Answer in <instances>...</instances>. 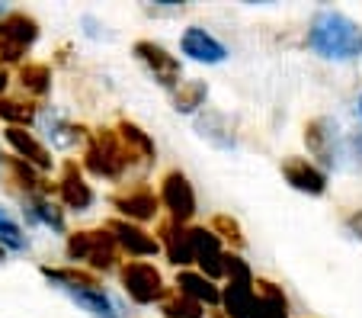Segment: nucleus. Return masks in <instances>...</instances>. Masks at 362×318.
Returning a JSON list of instances; mask_svg holds the SVG:
<instances>
[{
    "mask_svg": "<svg viewBox=\"0 0 362 318\" xmlns=\"http://www.w3.org/2000/svg\"><path fill=\"white\" fill-rule=\"evenodd\" d=\"M35 125L45 132V142L55 148V152H74V148H83L87 145V135H90L87 125L71 123V119L64 116L62 110H55V106H42Z\"/></svg>",
    "mask_w": 362,
    "mask_h": 318,
    "instance_id": "obj_11",
    "label": "nucleus"
},
{
    "mask_svg": "<svg viewBox=\"0 0 362 318\" xmlns=\"http://www.w3.org/2000/svg\"><path fill=\"white\" fill-rule=\"evenodd\" d=\"M160 315L164 318H205V309L192 299L180 296L177 290H170L164 299H160Z\"/></svg>",
    "mask_w": 362,
    "mask_h": 318,
    "instance_id": "obj_31",
    "label": "nucleus"
},
{
    "mask_svg": "<svg viewBox=\"0 0 362 318\" xmlns=\"http://www.w3.org/2000/svg\"><path fill=\"white\" fill-rule=\"evenodd\" d=\"M173 290L180 293V296L192 299V302H199L205 309H218L221 305V286L215 283V280L202 277L199 270H177V283H173Z\"/></svg>",
    "mask_w": 362,
    "mask_h": 318,
    "instance_id": "obj_22",
    "label": "nucleus"
},
{
    "mask_svg": "<svg viewBox=\"0 0 362 318\" xmlns=\"http://www.w3.org/2000/svg\"><path fill=\"white\" fill-rule=\"evenodd\" d=\"M180 52H183L189 62H199V64H221L228 58L225 42L215 39V35L202 26L183 29V35H180Z\"/></svg>",
    "mask_w": 362,
    "mask_h": 318,
    "instance_id": "obj_17",
    "label": "nucleus"
},
{
    "mask_svg": "<svg viewBox=\"0 0 362 318\" xmlns=\"http://www.w3.org/2000/svg\"><path fill=\"white\" fill-rule=\"evenodd\" d=\"M39 273L48 280V283L55 286V290H62L64 296L74 290H90V286H103V280L96 277V273H90V270L83 267H71V263H64V267H52V263H42Z\"/></svg>",
    "mask_w": 362,
    "mask_h": 318,
    "instance_id": "obj_23",
    "label": "nucleus"
},
{
    "mask_svg": "<svg viewBox=\"0 0 362 318\" xmlns=\"http://www.w3.org/2000/svg\"><path fill=\"white\" fill-rule=\"evenodd\" d=\"M209 318H228V315H225V312H221V309H215V312H212V315H209Z\"/></svg>",
    "mask_w": 362,
    "mask_h": 318,
    "instance_id": "obj_36",
    "label": "nucleus"
},
{
    "mask_svg": "<svg viewBox=\"0 0 362 318\" xmlns=\"http://www.w3.org/2000/svg\"><path fill=\"white\" fill-rule=\"evenodd\" d=\"M39 119V103L29 97H0V123L7 129H33Z\"/></svg>",
    "mask_w": 362,
    "mask_h": 318,
    "instance_id": "obj_27",
    "label": "nucleus"
},
{
    "mask_svg": "<svg viewBox=\"0 0 362 318\" xmlns=\"http://www.w3.org/2000/svg\"><path fill=\"white\" fill-rule=\"evenodd\" d=\"M4 142H7V148L13 152V158L26 161V164L35 167V171L48 174L52 167H55V158H52L48 145L35 135V132H29V129H4Z\"/></svg>",
    "mask_w": 362,
    "mask_h": 318,
    "instance_id": "obj_15",
    "label": "nucleus"
},
{
    "mask_svg": "<svg viewBox=\"0 0 362 318\" xmlns=\"http://www.w3.org/2000/svg\"><path fill=\"white\" fill-rule=\"evenodd\" d=\"M55 196L64 212H68V209L71 212H87L96 203L93 187H90L87 174L81 171L77 161H64L62 164V174H58V180H55Z\"/></svg>",
    "mask_w": 362,
    "mask_h": 318,
    "instance_id": "obj_12",
    "label": "nucleus"
},
{
    "mask_svg": "<svg viewBox=\"0 0 362 318\" xmlns=\"http://www.w3.org/2000/svg\"><path fill=\"white\" fill-rule=\"evenodd\" d=\"M308 49L324 62L362 58V26L343 10H317L308 26Z\"/></svg>",
    "mask_w": 362,
    "mask_h": 318,
    "instance_id": "obj_1",
    "label": "nucleus"
},
{
    "mask_svg": "<svg viewBox=\"0 0 362 318\" xmlns=\"http://www.w3.org/2000/svg\"><path fill=\"white\" fill-rule=\"evenodd\" d=\"M253 290L263 302V315L267 318H292L288 315V299L282 293V286L269 283V280H253Z\"/></svg>",
    "mask_w": 362,
    "mask_h": 318,
    "instance_id": "obj_29",
    "label": "nucleus"
},
{
    "mask_svg": "<svg viewBox=\"0 0 362 318\" xmlns=\"http://www.w3.org/2000/svg\"><path fill=\"white\" fill-rule=\"evenodd\" d=\"M158 203L160 209L167 212V219L173 222H189L199 209V200H196V190H192L189 177L183 171H167L160 177V187H158Z\"/></svg>",
    "mask_w": 362,
    "mask_h": 318,
    "instance_id": "obj_9",
    "label": "nucleus"
},
{
    "mask_svg": "<svg viewBox=\"0 0 362 318\" xmlns=\"http://www.w3.org/2000/svg\"><path fill=\"white\" fill-rule=\"evenodd\" d=\"M132 52H135V58L144 64V68H148V74L154 77V81H158L164 90H170V93H173V90L183 84V64H180V58L170 55L160 42L138 39Z\"/></svg>",
    "mask_w": 362,
    "mask_h": 318,
    "instance_id": "obj_10",
    "label": "nucleus"
},
{
    "mask_svg": "<svg viewBox=\"0 0 362 318\" xmlns=\"http://www.w3.org/2000/svg\"><path fill=\"white\" fill-rule=\"evenodd\" d=\"M305 145L317 167L343 164V132L330 116H315L311 123H305Z\"/></svg>",
    "mask_w": 362,
    "mask_h": 318,
    "instance_id": "obj_8",
    "label": "nucleus"
},
{
    "mask_svg": "<svg viewBox=\"0 0 362 318\" xmlns=\"http://www.w3.org/2000/svg\"><path fill=\"white\" fill-rule=\"evenodd\" d=\"M39 42V20L23 10H10L7 16H0V64H16L29 62V52Z\"/></svg>",
    "mask_w": 362,
    "mask_h": 318,
    "instance_id": "obj_4",
    "label": "nucleus"
},
{
    "mask_svg": "<svg viewBox=\"0 0 362 318\" xmlns=\"http://www.w3.org/2000/svg\"><path fill=\"white\" fill-rule=\"evenodd\" d=\"M158 244L164 251V257L173 263L177 270H189L192 263V244H189V225L173 219H160L158 222Z\"/></svg>",
    "mask_w": 362,
    "mask_h": 318,
    "instance_id": "obj_19",
    "label": "nucleus"
},
{
    "mask_svg": "<svg viewBox=\"0 0 362 318\" xmlns=\"http://www.w3.org/2000/svg\"><path fill=\"white\" fill-rule=\"evenodd\" d=\"M119 286L135 305H160V299L170 293L160 270L151 261H122L119 263Z\"/></svg>",
    "mask_w": 362,
    "mask_h": 318,
    "instance_id": "obj_5",
    "label": "nucleus"
},
{
    "mask_svg": "<svg viewBox=\"0 0 362 318\" xmlns=\"http://www.w3.org/2000/svg\"><path fill=\"white\" fill-rule=\"evenodd\" d=\"M81 171L96 180H112V183H122L135 171V164H132L129 152H125L122 139L116 135L112 125H100V129H93L87 135Z\"/></svg>",
    "mask_w": 362,
    "mask_h": 318,
    "instance_id": "obj_2",
    "label": "nucleus"
},
{
    "mask_svg": "<svg viewBox=\"0 0 362 318\" xmlns=\"http://www.w3.org/2000/svg\"><path fill=\"white\" fill-rule=\"evenodd\" d=\"M356 106H359V116H362V93H359V103H356Z\"/></svg>",
    "mask_w": 362,
    "mask_h": 318,
    "instance_id": "obj_38",
    "label": "nucleus"
},
{
    "mask_svg": "<svg viewBox=\"0 0 362 318\" xmlns=\"http://www.w3.org/2000/svg\"><path fill=\"white\" fill-rule=\"evenodd\" d=\"M209 229L218 235L221 244H228V248H234V254H238L240 248H244V229H240V222L231 219V215H215L212 222H209Z\"/></svg>",
    "mask_w": 362,
    "mask_h": 318,
    "instance_id": "obj_32",
    "label": "nucleus"
},
{
    "mask_svg": "<svg viewBox=\"0 0 362 318\" xmlns=\"http://www.w3.org/2000/svg\"><path fill=\"white\" fill-rule=\"evenodd\" d=\"M106 232L112 235L119 254L132 257V261H144V257L160 254L158 238L151 235L144 225H135V222H125V219H119V215H116V219L106 222Z\"/></svg>",
    "mask_w": 362,
    "mask_h": 318,
    "instance_id": "obj_14",
    "label": "nucleus"
},
{
    "mask_svg": "<svg viewBox=\"0 0 362 318\" xmlns=\"http://www.w3.org/2000/svg\"><path fill=\"white\" fill-rule=\"evenodd\" d=\"M343 229H346L349 235L356 238V242H362V209H353V212H346V219H343Z\"/></svg>",
    "mask_w": 362,
    "mask_h": 318,
    "instance_id": "obj_34",
    "label": "nucleus"
},
{
    "mask_svg": "<svg viewBox=\"0 0 362 318\" xmlns=\"http://www.w3.org/2000/svg\"><path fill=\"white\" fill-rule=\"evenodd\" d=\"M7 261V248H4V244H0V263Z\"/></svg>",
    "mask_w": 362,
    "mask_h": 318,
    "instance_id": "obj_37",
    "label": "nucleus"
},
{
    "mask_svg": "<svg viewBox=\"0 0 362 318\" xmlns=\"http://www.w3.org/2000/svg\"><path fill=\"white\" fill-rule=\"evenodd\" d=\"M112 129H116V135L122 139V145H125V152H129L135 171H148V167L158 161V145H154V139H151L138 123H132V119H119Z\"/></svg>",
    "mask_w": 362,
    "mask_h": 318,
    "instance_id": "obj_20",
    "label": "nucleus"
},
{
    "mask_svg": "<svg viewBox=\"0 0 362 318\" xmlns=\"http://www.w3.org/2000/svg\"><path fill=\"white\" fill-rule=\"evenodd\" d=\"M0 164H4V154H0Z\"/></svg>",
    "mask_w": 362,
    "mask_h": 318,
    "instance_id": "obj_39",
    "label": "nucleus"
},
{
    "mask_svg": "<svg viewBox=\"0 0 362 318\" xmlns=\"http://www.w3.org/2000/svg\"><path fill=\"white\" fill-rule=\"evenodd\" d=\"M0 177H4L10 193H16L20 200H52V193H55V183H52L48 174L35 171L26 161L13 158V154H4Z\"/></svg>",
    "mask_w": 362,
    "mask_h": 318,
    "instance_id": "obj_6",
    "label": "nucleus"
},
{
    "mask_svg": "<svg viewBox=\"0 0 362 318\" xmlns=\"http://www.w3.org/2000/svg\"><path fill=\"white\" fill-rule=\"evenodd\" d=\"M282 177L292 190L305 196H324L327 193V171L317 167L311 158H288L282 161Z\"/></svg>",
    "mask_w": 362,
    "mask_h": 318,
    "instance_id": "obj_18",
    "label": "nucleus"
},
{
    "mask_svg": "<svg viewBox=\"0 0 362 318\" xmlns=\"http://www.w3.org/2000/svg\"><path fill=\"white\" fill-rule=\"evenodd\" d=\"M205 100H209V84L205 81H183L173 90V110L180 116H196L205 110Z\"/></svg>",
    "mask_w": 362,
    "mask_h": 318,
    "instance_id": "obj_28",
    "label": "nucleus"
},
{
    "mask_svg": "<svg viewBox=\"0 0 362 318\" xmlns=\"http://www.w3.org/2000/svg\"><path fill=\"white\" fill-rule=\"evenodd\" d=\"M221 312L228 318H267L263 315V302L253 290V280H228L221 286Z\"/></svg>",
    "mask_w": 362,
    "mask_h": 318,
    "instance_id": "obj_16",
    "label": "nucleus"
},
{
    "mask_svg": "<svg viewBox=\"0 0 362 318\" xmlns=\"http://www.w3.org/2000/svg\"><path fill=\"white\" fill-rule=\"evenodd\" d=\"M0 244L7 251H29V235L23 232V225L13 219V212H10L7 206H0Z\"/></svg>",
    "mask_w": 362,
    "mask_h": 318,
    "instance_id": "obj_30",
    "label": "nucleus"
},
{
    "mask_svg": "<svg viewBox=\"0 0 362 318\" xmlns=\"http://www.w3.org/2000/svg\"><path fill=\"white\" fill-rule=\"evenodd\" d=\"M68 299L74 305H81L90 318H125L122 305L112 293H106L103 286H90V290H74L68 293Z\"/></svg>",
    "mask_w": 362,
    "mask_h": 318,
    "instance_id": "obj_24",
    "label": "nucleus"
},
{
    "mask_svg": "<svg viewBox=\"0 0 362 318\" xmlns=\"http://www.w3.org/2000/svg\"><path fill=\"white\" fill-rule=\"evenodd\" d=\"M16 84L29 100H42L52 93V68L45 62H23L16 68Z\"/></svg>",
    "mask_w": 362,
    "mask_h": 318,
    "instance_id": "obj_26",
    "label": "nucleus"
},
{
    "mask_svg": "<svg viewBox=\"0 0 362 318\" xmlns=\"http://www.w3.org/2000/svg\"><path fill=\"white\" fill-rule=\"evenodd\" d=\"M110 206L119 212V219L135 222V225H144V222H154L160 215V203L158 193L151 183L138 180V183H125L116 193L110 196Z\"/></svg>",
    "mask_w": 362,
    "mask_h": 318,
    "instance_id": "obj_7",
    "label": "nucleus"
},
{
    "mask_svg": "<svg viewBox=\"0 0 362 318\" xmlns=\"http://www.w3.org/2000/svg\"><path fill=\"white\" fill-rule=\"evenodd\" d=\"M189 244H192V263L202 277L209 280H221L225 277V254L228 248L218 242L212 229L205 225H189Z\"/></svg>",
    "mask_w": 362,
    "mask_h": 318,
    "instance_id": "obj_13",
    "label": "nucleus"
},
{
    "mask_svg": "<svg viewBox=\"0 0 362 318\" xmlns=\"http://www.w3.org/2000/svg\"><path fill=\"white\" fill-rule=\"evenodd\" d=\"M64 254H68L71 267H83L90 273H110V270H119L122 263V254H119L112 235L106 232V225L100 229H77L68 235L64 242Z\"/></svg>",
    "mask_w": 362,
    "mask_h": 318,
    "instance_id": "obj_3",
    "label": "nucleus"
},
{
    "mask_svg": "<svg viewBox=\"0 0 362 318\" xmlns=\"http://www.w3.org/2000/svg\"><path fill=\"white\" fill-rule=\"evenodd\" d=\"M20 206H23V219L29 225H42V229H52L58 235L68 232V215L55 200H20Z\"/></svg>",
    "mask_w": 362,
    "mask_h": 318,
    "instance_id": "obj_25",
    "label": "nucleus"
},
{
    "mask_svg": "<svg viewBox=\"0 0 362 318\" xmlns=\"http://www.w3.org/2000/svg\"><path fill=\"white\" fill-rule=\"evenodd\" d=\"M225 280H257V277H253L250 263H247L244 257L234 254V251H228L225 254Z\"/></svg>",
    "mask_w": 362,
    "mask_h": 318,
    "instance_id": "obj_33",
    "label": "nucleus"
},
{
    "mask_svg": "<svg viewBox=\"0 0 362 318\" xmlns=\"http://www.w3.org/2000/svg\"><path fill=\"white\" fill-rule=\"evenodd\" d=\"M10 81H13V74H10V68H7V64H0V97H7V87H10Z\"/></svg>",
    "mask_w": 362,
    "mask_h": 318,
    "instance_id": "obj_35",
    "label": "nucleus"
},
{
    "mask_svg": "<svg viewBox=\"0 0 362 318\" xmlns=\"http://www.w3.org/2000/svg\"><path fill=\"white\" fill-rule=\"evenodd\" d=\"M196 132H199V139H205L212 148H218V152H234V148H238L234 125L221 110L205 106L202 113H196Z\"/></svg>",
    "mask_w": 362,
    "mask_h": 318,
    "instance_id": "obj_21",
    "label": "nucleus"
}]
</instances>
